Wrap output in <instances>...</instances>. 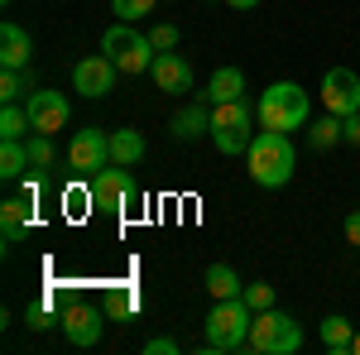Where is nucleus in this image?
<instances>
[{
	"mask_svg": "<svg viewBox=\"0 0 360 355\" xmlns=\"http://www.w3.org/2000/svg\"><path fill=\"white\" fill-rule=\"evenodd\" d=\"M293 144L288 135H278V130H259V135L250 139V178L259 183V188H283L288 178H293Z\"/></svg>",
	"mask_w": 360,
	"mask_h": 355,
	"instance_id": "f257e3e1",
	"label": "nucleus"
},
{
	"mask_svg": "<svg viewBox=\"0 0 360 355\" xmlns=\"http://www.w3.org/2000/svg\"><path fill=\"white\" fill-rule=\"evenodd\" d=\"M307 110H312V96L298 82H274L259 96V125L278 130V135H293L307 125Z\"/></svg>",
	"mask_w": 360,
	"mask_h": 355,
	"instance_id": "f03ea898",
	"label": "nucleus"
},
{
	"mask_svg": "<svg viewBox=\"0 0 360 355\" xmlns=\"http://www.w3.org/2000/svg\"><path fill=\"white\" fill-rule=\"evenodd\" d=\"M250 312L245 298H217L212 312H207V351H240L250 346Z\"/></svg>",
	"mask_w": 360,
	"mask_h": 355,
	"instance_id": "7ed1b4c3",
	"label": "nucleus"
},
{
	"mask_svg": "<svg viewBox=\"0 0 360 355\" xmlns=\"http://www.w3.org/2000/svg\"><path fill=\"white\" fill-rule=\"evenodd\" d=\"M250 351H259V355H298L303 351V327H298V317H288V312H278V307L255 312V322H250Z\"/></svg>",
	"mask_w": 360,
	"mask_h": 355,
	"instance_id": "20e7f679",
	"label": "nucleus"
},
{
	"mask_svg": "<svg viewBox=\"0 0 360 355\" xmlns=\"http://www.w3.org/2000/svg\"><path fill=\"white\" fill-rule=\"evenodd\" d=\"M101 53L111 58L120 72H144V67H154V58L159 49L149 44V34H139L135 25H125V20H115L106 34H101Z\"/></svg>",
	"mask_w": 360,
	"mask_h": 355,
	"instance_id": "39448f33",
	"label": "nucleus"
},
{
	"mask_svg": "<svg viewBox=\"0 0 360 355\" xmlns=\"http://www.w3.org/2000/svg\"><path fill=\"white\" fill-rule=\"evenodd\" d=\"M250 125H255V115H250L245 101H221V106H212V144L221 149V154H250Z\"/></svg>",
	"mask_w": 360,
	"mask_h": 355,
	"instance_id": "423d86ee",
	"label": "nucleus"
},
{
	"mask_svg": "<svg viewBox=\"0 0 360 355\" xmlns=\"http://www.w3.org/2000/svg\"><path fill=\"white\" fill-rule=\"evenodd\" d=\"M91 192H96L101 212H125V207H135V197H139L130 168H120V164H106L101 173H91Z\"/></svg>",
	"mask_w": 360,
	"mask_h": 355,
	"instance_id": "0eeeda50",
	"label": "nucleus"
},
{
	"mask_svg": "<svg viewBox=\"0 0 360 355\" xmlns=\"http://www.w3.org/2000/svg\"><path fill=\"white\" fill-rule=\"evenodd\" d=\"M322 106L332 115H341V120L360 110V77L351 67H327L322 72Z\"/></svg>",
	"mask_w": 360,
	"mask_h": 355,
	"instance_id": "6e6552de",
	"label": "nucleus"
},
{
	"mask_svg": "<svg viewBox=\"0 0 360 355\" xmlns=\"http://www.w3.org/2000/svg\"><path fill=\"white\" fill-rule=\"evenodd\" d=\"M115 67L106 53H96V58H82L77 67H72V91H82L86 101H101V96H111L115 91Z\"/></svg>",
	"mask_w": 360,
	"mask_h": 355,
	"instance_id": "1a4fd4ad",
	"label": "nucleus"
},
{
	"mask_svg": "<svg viewBox=\"0 0 360 355\" xmlns=\"http://www.w3.org/2000/svg\"><path fill=\"white\" fill-rule=\"evenodd\" d=\"M58 327H63V336H68V346L91 351V346L101 341V331H106V317H101L96 307H86V302H72V307L58 317Z\"/></svg>",
	"mask_w": 360,
	"mask_h": 355,
	"instance_id": "9d476101",
	"label": "nucleus"
},
{
	"mask_svg": "<svg viewBox=\"0 0 360 355\" xmlns=\"http://www.w3.org/2000/svg\"><path fill=\"white\" fill-rule=\"evenodd\" d=\"M25 110H29V120H34V135H58L72 120V106H68L63 91H29Z\"/></svg>",
	"mask_w": 360,
	"mask_h": 355,
	"instance_id": "9b49d317",
	"label": "nucleus"
},
{
	"mask_svg": "<svg viewBox=\"0 0 360 355\" xmlns=\"http://www.w3.org/2000/svg\"><path fill=\"white\" fill-rule=\"evenodd\" d=\"M68 164L82 168V173H101L111 164V135L106 130H77L68 139Z\"/></svg>",
	"mask_w": 360,
	"mask_h": 355,
	"instance_id": "f8f14e48",
	"label": "nucleus"
},
{
	"mask_svg": "<svg viewBox=\"0 0 360 355\" xmlns=\"http://www.w3.org/2000/svg\"><path fill=\"white\" fill-rule=\"evenodd\" d=\"M149 77H154V86L168 91V96L193 91V67H188V58H183V53H159V58H154V67H149Z\"/></svg>",
	"mask_w": 360,
	"mask_h": 355,
	"instance_id": "ddd939ff",
	"label": "nucleus"
},
{
	"mask_svg": "<svg viewBox=\"0 0 360 355\" xmlns=\"http://www.w3.org/2000/svg\"><path fill=\"white\" fill-rule=\"evenodd\" d=\"M29 58H34L29 29L15 25V20H5V25H0V63H5V67H29Z\"/></svg>",
	"mask_w": 360,
	"mask_h": 355,
	"instance_id": "4468645a",
	"label": "nucleus"
},
{
	"mask_svg": "<svg viewBox=\"0 0 360 355\" xmlns=\"http://www.w3.org/2000/svg\"><path fill=\"white\" fill-rule=\"evenodd\" d=\"M29 226H34V202L29 197H5L0 202V235L15 245V240H25Z\"/></svg>",
	"mask_w": 360,
	"mask_h": 355,
	"instance_id": "2eb2a0df",
	"label": "nucleus"
},
{
	"mask_svg": "<svg viewBox=\"0 0 360 355\" xmlns=\"http://www.w3.org/2000/svg\"><path fill=\"white\" fill-rule=\"evenodd\" d=\"M240 91H245V72H240V67H217L212 82H207V101H212V106L240 101Z\"/></svg>",
	"mask_w": 360,
	"mask_h": 355,
	"instance_id": "dca6fc26",
	"label": "nucleus"
},
{
	"mask_svg": "<svg viewBox=\"0 0 360 355\" xmlns=\"http://www.w3.org/2000/svg\"><path fill=\"white\" fill-rule=\"evenodd\" d=\"M197 135H212V110L202 106V101H197V106H183L173 115V139L188 144V139H197Z\"/></svg>",
	"mask_w": 360,
	"mask_h": 355,
	"instance_id": "f3484780",
	"label": "nucleus"
},
{
	"mask_svg": "<svg viewBox=\"0 0 360 355\" xmlns=\"http://www.w3.org/2000/svg\"><path fill=\"white\" fill-rule=\"evenodd\" d=\"M111 164L120 168L144 164V135L139 130H111Z\"/></svg>",
	"mask_w": 360,
	"mask_h": 355,
	"instance_id": "a211bd4d",
	"label": "nucleus"
},
{
	"mask_svg": "<svg viewBox=\"0 0 360 355\" xmlns=\"http://www.w3.org/2000/svg\"><path fill=\"white\" fill-rule=\"evenodd\" d=\"M29 144L25 139H0V178L5 183H15V178H25L29 173Z\"/></svg>",
	"mask_w": 360,
	"mask_h": 355,
	"instance_id": "6ab92c4d",
	"label": "nucleus"
},
{
	"mask_svg": "<svg viewBox=\"0 0 360 355\" xmlns=\"http://www.w3.org/2000/svg\"><path fill=\"white\" fill-rule=\"evenodd\" d=\"M58 202H63V217L68 221H86L91 207H96V192H91V183H68Z\"/></svg>",
	"mask_w": 360,
	"mask_h": 355,
	"instance_id": "aec40b11",
	"label": "nucleus"
},
{
	"mask_svg": "<svg viewBox=\"0 0 360 355\" xmlns=\"http://www.w3.org/2000/svg\"><path fill=\"white\" fill-rule=\"evenodd\" d=\"M207 293H212V298H240L245 283L236 278L231 264H212V269H207Z\"/></svg>",
	"mask_w": 360,
	"mask_h": 355,
	"instance_id": "412c9836",
	"label": "nucleus"
},
{
	"mask_svg": "<svg viewBox=\"0 0 360 355\" xmlns=\"http://www.w3.org/2000/svg\"><path fill=\"white\" fill-rule=\"evenodd\" d=\"M322 346H327L332 355H346L351 346H356V331H351V322H346V317H327V322H322Z\"/></svg>",
	"mask_w": 360,
	"mask_h": 355,
	"instance_id": "4be33fe9",
	"label": "nucleus"
},
{
	"mask_svg": "<svg viewBox=\"0 0 360 355\" xmlns=\"http://www.w3.org/2000/svg\"><path fill=\"white\" fill-rule=\"evenodd\" d=\"M29 91H34L29 67H5V72H0V101H5V106L20 101V96H29Z\"/></svg>",
	"mask_w": 360,
	"mask_h": 355,
	"instance_id": "5701e85b",
	"label": "nucleus"
},
{
	"mask_svg": "<svg viewBox=\"0 0 360 355\" xmlns=\"http://www.w3.org/2000/svg\"><path fill=\"white\" fill-rule=\"evenodd\" d=\"M25 130H34V120H29V110L10 101V106L0 110V139H25Z\"/></svg>",
	"mask_w": 360,
	"mask_h": 355,
	"instance_id": "b1692460",
	"label": "nucleus"
},
{
	"mask_svg": "<svg viewBox=\"0 0 360 355\" xmlns=\"http://www.w3.org/2000/svg\"><path fill=\"white\" fill-rule=\"evenodd\" d=\"M25 144H29V164H34V173H44V168L58 159L53 154V135H34V139H25Z\"/></svg>",
	"mask_w": 360,
	"mask_h": 355,
	"instance_id": "393cba45",
	"label": "nucleus"
},
{
	"mask_svg": "<svg viewBox=\"0 0 360 355\" xmlns=\"http://www.w3.org/2000/svg\"><path fill=\"white\" fill-rule=\"evenodd\" d=\"M336 139H341V115L327 110V120H317V125H312V149H332Z\"/></svg>",
	"mask_w": 360,
	"mask_h": 355,
	"instance_id": "a878e982",
	"label": "nucleus"
},
{
	"mask_svg": "<svg viewBox=\"0 0 360 355\" xmlns=\"http://www.w3.org/2000/svg\"><path fill=\"white\" fill-rule=\"evenodd\" d=\"M149 10H154V0H111V15H115V20H125V25L144 20Z\"/></svg>",
	"mask_w": 360,
	"mask_h": 355,
	"instance_id": "bb28decb",
	"label": "nucleus"
},
{
	"mask_svg": "<svg viewBox=\"0 0 360 355\" xmlns=\"http://www.w3.org/2000/svg\"><path fill=\"white\" fill-rule=\"evenodd\" d=\"M240 298L250 302V312H264V307H274V288H269V283H245Z\"/></svg>",
	"mask_w": 360,
	"mask_h": 355,
	"instance_id": "cd10ccee",
	"label": "nucleus"
},
{
	"mask_svg": "<svg viewBox=\"0 0 360 355\" xmlns=\"http://www.w3.org/2000/svg\"><path fill=\"white\" fill-rule=\"evenodd\" d=\"M149 44H154L159 53H173V49H178V29L173 25H154L149 29Z\"/></svg>",
	"mask_w": 360,
	"mask_h": 355,
	"instance_id": "c85d7f7f",
	"label": "nucleus"
},
{
	"mask_svg": "<svg viewBox=\"0 0 360 355\" xmlns=\"http://www.w3.org/2000/svg\"><path fill=\"white\" fill-rule=\"evenodd\" d=\"M25 322H29V331L53 327V312H49V302H34V307H25Z\"/></svg>",
	"mask_w": 360,
	"mask_h": 355,
	"instance_id": "c756f323",
	"label": "nucleus"
},
{
	"mask_svg": "<svg viewBox=\"0 0 360 355\" xmlns=\"http://www.w3.org/2000/svg\"><path fill=\"white\" fill-rule=\"evenodd\" d=\"M183 346L173 341V336H154V341H144V355H178Z\"/></svg>",
	"mask_w": 360,
	"mask_h": 355,
	"instance_id": "7c9ffc66",
	"label": "nucleus"
},
{
	"mask_svg": "<svg viewBox=\"0 0 360 355\" xmlns=\"http://www.w3.org/2000/svg\"><path fill=\"white\" fill-rule=\"evenodd\" d=\"M341 139H346V144H360V110L341 120Z\"/></svg>",
	"mask_w": 360,
	"mask_h": 355,
	"instance_id": "2f4dec72",
	"label": "nucleus"
},
{
	"mask_svg": "<svg viewBox=\"0 0 360 355\" xmlns=\"http://www.w3.org/2000/svg\"><path fill=\"white\" fill-rule=\"evenodd\" d=\"M135 307H139V298H135V293H120V298H115V312H120V317H130Z\"/></svg>",
	"mask_w": 360,
	"mask_h": 355,
	"instance_id": "473e14b6",
	"label": "nucleus"
},
{
	"mask_svg": "<svg viewBox=\"0 0 360 355\" xmlns=\"http://www.w3.org/2000/svg\"><path fill=\"white\" fill-rule=\"evenodd\" d=\"M346 240H351V245H360V212H351V217H346Z\"/></svg>",
	"mask_w": 360,
	"mask_h": 355,
	"instance_id": "72a5a7b5",
	"label": "nucleus"
},
{
	"mask_svg": "<svg viewBox=\"0 0 360 355\" xmlns=\"http://www.w3.org/2000/svg\"><path fill=\"white\" fill-rule=\"evenodd\" d=\"M221 5H231V10H259V0H221Z\"/></svg>",
	"mask_w": 360,
	"mask_h": 355,
	"instance_id": "f704fd0d",
	"label": "nucleus"
},
{
	"mask_svg": "<svg viewBox=\"0 0 360 355\" xmlns=\"http://www.w3.org/2000/svg\"><path fill=\"white\" fill-rule=\"evenodd\" d=\"M351 351H356V355H360V331H356V346H351Z\"/></svg>",
	"mask_w": 360,
	"mask_h": 355,
	"instance_id": "c9c22d12",
	"label": "nucleus"
},
{
	"mask_svg": "<svg viewBox=\"0 0 360 355\" xmlns=\"http://www.w3.org/2000/svg\"><path fill=\"white\" fill-rule=\"evenodd\" d=\"M0 5H10V0H0Z\"/></svg>",
	"mask_w": 360,
	"mask_h": 355,
	"instance_id": "e433bc0d",
	"label": "nucleus"
}]
</instances>
